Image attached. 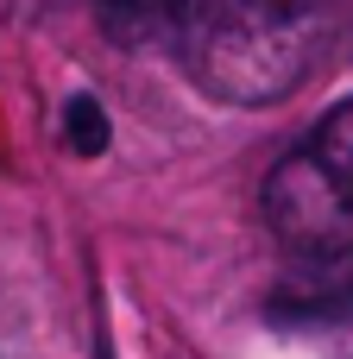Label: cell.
Here are the masks:
<instances>
[{
    "label": "cell",
    "instance_id": "obj_1",
    "mask_svg": "<svg viewBox=\"0 0 353 359\" xmlns=\"http://www.w3.org/2000/svg\"><path fill=\"white\" fill-rule=\"evenodd\" d=\"M316 38H322V0H227L183 63L208 95L234 107H265L309 76Z\"/></svg>",
    "mask_w": 353,
    "mask_h": 359
},
{
    "label": "cell",
    "instance_id": "obj_2",
    "mask_svg": "<svg viewBox=\"0 0 353 359\" xmlns=\"http://www.w3.org/2000/svg\"><path fill=\"white\" fill-rule=\"evenodd\" d=\"M265 221L303 259H353V95L265 177Z\"/></svg>",
    "mask_w": 353,
    "mask_h": 359
},
{
    "label": "cell",
    "instance_id": "obj_3",
    "mask_svg": "<svg viewBox=\"0 0 353 359\" xmlns=\"http://www.w3.org/2000/svg\"><path fill=\"white\" fill-rule=\"evenodd\" d=\"M227 0H95L101 32L120 50H183L215 25Z\"/></svg>",
    "mask_w": 353,
    "mask_h": 359
},
{
    "label": "cell",
    "instance_id": "obj_4",
    "mask_svg": "<svg viewBox=\"0 0 353 359\" xmlns=\"http://www.w3.org/2000/svg\"><path fill=\"white\" fill-rule=\"evenodd\" d=\"M63 145L76 158H101L107 151V114H101L95 95H69L63 101Z\"/></svg>",
    "mask_w": 353,
    "mask_h": 359
}]
</instances>
